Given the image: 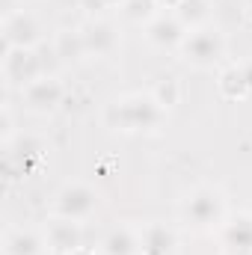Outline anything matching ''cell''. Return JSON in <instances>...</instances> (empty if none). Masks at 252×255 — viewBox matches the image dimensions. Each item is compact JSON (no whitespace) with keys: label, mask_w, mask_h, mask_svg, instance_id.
<instances>
[{"label":"cell","mask_w":252,"mask_h":255,"mask_svg":"<svg viewBox=\"0 0 252 255\" xmlns=\"http://www.w3.org/2000/svg\"><path fill=\"white\" fill-rule=\"evenodd\" d=\"M166 119L169 113L148 92H130L113 98L101 110V122L113 133H157L166 125Z\"/></svg>","instance_id":"cell-1"},{"label":"cell","mask_w":252,"mask_h":255,"mask_svg":"<svg viewBox=\"0 0 252 255\" xmlns=\"http://www.w3.org/2000/svg\"><path fill=\"white\" fill-rule=\"evenodd\" d=\"M178 214H181V223L190 226L193 232H217L232 211H229L226 193L220 190V187H214V184H196V187H190L181 196Z\"/></svg>","instance_id":"cell-2"},{"label":"cell","mask_w":252,"mask_h":255,"mask_svg":"<svg viewBox=\"0 0 252 255\" xmlns=\"http://www.w3.org/2000/svg\"><path fill=\"white\" fill-rule=\"evenodd\" d=\"M226 36L214 27V24H208V27H199V30H190L187 39H184V45L178 48V57L190 65V68H196V71H220L223 68V60H226Z\"/></svg>","instance_id":"cell-3"},{"label":"cell","mask_w":252,"mask_h":255,"mask_svg":"<svg viewBox=\"0 0 252 255\" xmlns=\"http://www.w3.org/2000/svg\"><path fill=\"white\" fill-rule=\"evenodd\" d=\"M98 208H101V193L95 190L92 184H86V181H68L54 196V214L65 217V220L83 223Z\"/></svg>","instance_id":"cell-4"},{"label":"cell","mask_w":252,"mask_h":255,"mask_svg":"<svg viewBox=\"0 0 252 255\" xmlns=\"http://www.w3.org/2000/svg\"><path fill=\"white\" fill-rule=\"evenodd\" d=\"M45 60L39 48H6L3 54V80L9 89H27L33 80L45 77Z\"/></svg>","instance_id":"cell-5"},{"label":"cell","mask_w":252,"mask_h":255,"mask_svg":"<svg viewBox=\"0 0 252 255\" xmlns=\"http://www.w3.org/2000/svg\"><path fill=\"white\" fill-rule=\"evenodd\" d=\"M45 151L48 145L39 139V136H18L12 145L3 148V160H6V181H15V178H27L33 175L42 160H45Z\"/></svg>","instance_id":"cell-6"},{"label":"cell","mask_w":252,"mask_h":255,"mask_svg":"<svg viewBox=\"0 0 252 255\" xmlns=\"http://www.w3.org/2000/svg\"><path fill=\"white\" fill-rule=\"evenodd\" d=\"M21 104L33 116H51L65 104V83L54 74H45L33 80L27 89H21Z\"/></svg>","instance_id":"cell-7"},{"label":"cell","mask_w":252,"mask_h":255,"mask_svg":"<svg viewBox=\"0 0 252 255\" xmlns=\"http://www.w3.org/2000/svg\"><path fill=\"white\" fill-rule=\"evenodd\" d=\"M0 33H3V45L6 48H39L42 36H45L42 21L33 12H27V9L6 12Z\"/></svg>","instance_id":"cell-8"},{"label":"cell","mask_w":252,"mask_h":255,"mask_svg":"<svg viewBox=\"0 0 252 255\" xmlns=\"http://www.w3.org/2000/svg\"><path fill=\"white\" fill-rule=\"evenodd\" d=\"M80 33H83V42H86V54L95 57V60L116 57L119 48H122L119 24L110 21V18H89L86 24H80Z\"/></svg>","instance_id":"cell-9"},{"label":"cell","mask_w":252,"mask_h":255,"mask_svg":"<svg viewBox=\"0 0 252 255\" xmlns=\"http://www.w3.org/2000/svg\"><path fill=\"white\" fill-rule=\"evenodd\" d=\"M187 24L175 12H157L145 24V42L157 51H178L187 39Z\"/></svg>","instance_id":"cell-10"},{"label":"cell","mask_w":252,"mask_h":255,"mask_svg":"<svg viewBox=\"0 0 252 255\" xmlns=\"http://www.w3.org/2000/svg\"><path fill=\"white\" fill-rule=\"evenodd\" d=\"M226 255H252V211H235L217 229Z\"/></svg>","instance_id":"cell-11"},{"label":"cell","mask_w":252,"mask_h":255,"mask_svg":"<svg viewBox=\"0 0 252 255\" xmlns=\"http://www.w3.org/2000/svg\"><path fill=\"white\" fill-rule=\"evenodd\" d=\"M178 247H181V238L175 226L160 220L139 226V255H178Z\"/></svg>","instance_id":"cell-12"},{"label":"cell","mask_w":252,"mask_h":255,"mask_svg":"<svg viewBox=\"0 0 252 255\" xmlns=\"http://www.w3.org/2000/svg\"><path fill=\"white\" fill-rule=\"evenodd\" d=\"M42 232H45V241H48L51 253H57V255H68V253H74L77 247H83V226L77 220H65V217L54 214L45 223Z\"/></svg>","instance_id":"cell-13"},{"label":"cell","mask_w":252,"mask_h":255,"mask_svg":"<svg viewBox=\"0 0 252 255\" xmlns=\"http://www.w3.org/2000/svg\"><path fill=\"white\" fill-rule=\"evenodd\" d=\"M51 247L45 241V232L27 229V226H12L3 235V255H48Z\"/></svg>","instance_id":"cell-14"},{"label":"cell","mask_w":252,"mask_h":255,"mask_svg":"<svg viewBox=\"0 0 252 255\" xmlns=\"http://www.w3.org/2000/svg\"><path fill=\"white\" fill-rule=\"evenodd\" d=\"M54 57L65 65H80L89 54H86V42H83V33L80 27H60L54 33V45H51Z\"/></svg>","instance_id":"cell-15"},{"label":"cell","mask_w":252,"mask_h":255,"mask_svg":"<svg viewBox=\"0 0 252 255\" xmlns=\"http://www.w3.org/2000/svg\"><path fill=\"white\" fill-rule=\"evenodd\" d=\"M98 253L101 255H139V229H133V226H127V223L113 226V229L101 238Z\"/></svg>","instance_id":"cell-16"},{"label":"cell","mask_w":252,"mask_h":255,"mask_svg":"<svg viewBox=\"0 0 252 255\" xmlns=\"http://www.w3.org/2000/svg\"><path fill=\"white\" fill-rule=\"evenodd\" d=\"M217 92L226 101H250V89H247V77L241 63H226L217 71Z\"/></svg>","instance_id":"cell-17"},{"label":"cell","mask_w":252,"mask_h":255,"mask_svg":"<svg viewBox=\"0 0 252 255\" xmlns=\"http://www.w3.org/2000/svg\"><path fill=\"white\" fill-rule=\"evenodd\" d=\"M148 95L166 110V113H172L178 104H181V95H184V89H181V83H178V77H172V74H163V77H157L154 83H151V89H148Z\"/></svg>","instance_id":"cell-18"},{"label":"cell","mask_w":252,"mask_h":255,"mask_svg":"<svg viewBox=\"0 0 252 255\" xmlns=\"http://www.w3.org/2000/svg\"><path fill=\"white\" fill-rule=\"evenodd\" d=\"M211 0H184L175 15L187 24V30H199V27H208L211 24Z\"/></svg>","instance_id":"cell-19"},{"label":"cell","mask_w":252,"mask_h":255,"mask_svg":"<svg viewBox=\"0 0 252 255\" xmlns=\"http://www.w3.org/2000/svg\"><path fill=\"white\" fill-rule=\"evenodd\" d=\"M157 12H160V9H157L154 0H127L125 6H122L125 21H130V24H142V27H145Z\"/></svg>","instance_id":"cell-20"},{"label":"cell","mask_w":252,"mask_h":255,"mask_svg":"<svg viewBox=\"0 0 252 255\" xmlns=\"http://www.w3.org/2000/svg\"><path fill=\"white\" fill-rule=\"evenodd\" d=\"M15 139H18V133H15V116H12V107L3 104V110H0V142H3V148H6V145H12Z\"/></svg>","instance_id":"cell-21"},{"label":"cell","mask_w":252,"mask_h":255,"mask_svg":"<svg viewBox=\"0 0 252 255\" xmlns=\"http://www.w3.org/2000/svg\"><path fill=\"white\" fill-rule=\"evenodd\" d=\"M154 3H157V9H160V12H175L184 0H154Z\"/></svg>","instance_id":"cell-22"},{"label":"cell","mask_w":252,"mask_h":255,"mask_svg":"<svg viewBox=\"0 0 252 255\" xmlns=\"http://www.w3.org/2000/svg\"><path fill=\"white\" fill-rule=\"evenodd\" d=\"M241 68H244V77H247V89H250V101H252V60H244V63H241Z\"/></svg>","instance_id":"cell-23"},{"label":"cell","mask_w":252,"mask_h":255,"mask_svg":"<svg viewBox=\"0 0 252 255\" xmlns=\"http://www.w3.org/2000/svg\"><path fill=\"white\" fill-rule=\"evenodd\" d=\"M98 3H101V6H119V9H122L127 0H98Z\"/></svg>","instance_id":"cell-24"},{"label":"cell","mask_w":252,"mask_h":255,"mask_svg":"<svg viewBox=\"0 0 252 255\" xmlns=\"http://www.w3.org/2000/svg\"><path fill=\"white\" fill-rule=\"evenodd\" d=\"M68 255H95V250H89V247H77L74 253H68Z\"/></svg>","instance_id":"cell-25"},{"label":"cell","mask_w":252,"mask_h":255,"mask_svg":"<svg viewBox=\"0 0 252 255\" xmlns=\"http://www.w3.org/2000/svg\"><path fill=\"white\" fill-rule=\"evenodd\" d=\"M247 9H250V15H252V0H247Z\"/></svg>","instance_id":"cell-26"}]
</instances>
